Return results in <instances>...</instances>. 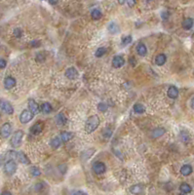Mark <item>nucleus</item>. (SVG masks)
Listing matches in <instances>:
<instances>
[{
  "mask_svg": "<svg viewBox=\"0 0 194 195\" xmlns=\"http://www.w3.org/2000/svg\"><path fill=\"white\" fill-rule=\"evenodd\" d=\"M141 190H142V186H141V184H136V186H133L131 188H130L131 193H134V194L139 193V192H141Z\"/></svg>",
  "mask_w": 194,
  "mask_h": 195,
  "instance_id": "27",
  "label": "nucleus"
},
{
  "mask_svg": "<svg viewBox=\"0 0 194 195\" xmlns=\"http://www.w3.org/2000/svg\"><path fill=\"white\" fill-rule=\"evenodd\" d=\"M137 52L139 56H146L147 53V49L143 43H139L137 47Z\"/></svg>",
  "mask_w": 194,
  "mask_h": 195,
  "instance_id": "17",
  "label": "nucleus"
},
{
  "mask_svg": "<svg viewBox=\"0 0 194 195\" xmlns=\"http://www.w3.org/2000/svg\"><path fill=\"white\" fill-rule=\"evenodd\" d=\"M166 60H167V58H166V56L164 55V54H159V55L157 56V57H156V59H155L156 65H163L164 63H166Z\"/></svg>",
  "mask_w": 194,
  "mask_h": 195,
  "instance_id": "22",
  "label": "nucleus"
},
{
  "mask_svg": "<svg viewBox=\"0 0 194 195\" xmlns=\"http://www.w3.org/2000/svg\"><path fill=\"white\" fill-rule=\"evenodd\" d=\"M15 85H16V80H15V78L11 77V76L6 77V79L4 80V86L6 89H12L13 87H15Z\"/></svg>",
  "mask_w": 194,
  "mask_h": 195,
  "instance_id": "13",
  "label": "nucleus"
},
{
  "mask_svg": "<svg viewBox=\"0 0 194 195\" xmlns=\"http://www.w3.org/2000/svg\"><path fill=\"white\" fill-rule=\"evenodd\" d=\"M100 125V119L97 115H92L88 118L87 122H86L85 125V131L87 134H91L93 133L94 131L99 127Z\"/></svg>",
  "mask_w": 194,
  "mask_h": 195,
  "instance_id": "1",
  "label": "nucleus"
},
{
  "mask_svg": "<svg viewBox=\"0 0 194 195\" xmlns=\"http://www.w3.org/2000/svg\"><path fill=\"white\" fill-rule=\"evenodd\" d=\"M58 1L59 0H49V3L52 4V5H55V4L58 3Z\"/></svg>",
  "mask_w": 194,
  "mask_h": 195,
  "instance_id": "41",
  "label": "nucleus"
},
{
  "mask_svg": "<svg viewBox=\"0 0 194 195\" xmlns=\"http://www.w3.org/2000/svg\"><path fill=\"white\" fill-rule=\"evenodd\" d=\"M193 24H194L193 19L187 18L183 22V29H185V30H189L190 28H192Z\"/></svg>",
  "mask_w": 194,
  "mask_h": 195,
  "instance_id": "15",
  "label": "nucleus"
},
{
  "mask_svg": "<svg viewBox=\"0 0 194 195\" xmlns=\"http://www.w3.org/2000/svg\"><path fill=\"white\" fill-rule=\"evenodd\" d=\"M28 108H29V110L33 113V114H37V113H39V111H40V109H39V105L34 102L33 100L28 101Z\"/></svg>",
  "mask_w": 194,
  "mask_h": 195,
  "instance_id": "12",
  "label": "nucleus"
},
{
  "mask_svg": "<svg viewBox=\"0 0 194 195\" xmlns=\"http://www.w3.org/2000/svg\"><path fill=\"white\" fill-rule=\"evenodd\" d=\"M144 110H146V108L141 103H136L134 105V111L136 113H143Z\"/></svg>",
  "mask_w": 194,
  "mask_h": 195,
  "instance_id": "28",
  "label": "nucleus"
},
{
  "mask_svg": "<svg viewBox=\"0 0 194 195\" xmlns=\"http://www.w3.org/2000/svg\"><path fill=\"white\" fill-rule=\"evenodd\" d=\"M73 194H86V193L83 191H76V192H73Z\"/></svg>",
  "mask_w": 194,
  "mask_h": 195,
  "instance_id": "42",
  "label": "nucleus"
},
{
  "mask_svg": "<svg viewBox=\"0 0 194 195\" xmlns=\"http://www.w3.org/2000/svg\"><path fill=\"white\" fill-rule=\"evenodd\" d=\"M91 17L93 18V20H100L102 18V12L98 9L93 10L92 13H91Z\"/></svg>",
  "mask_w": 194,
  "mask_h": 195,
  "instance_id": "29",
  "label": "nucleus"
},
{
  "mask_svg": "<svg viewBox=\"0 0 194 195\" xmlns=\"http://www.w3.org/2000/svg\"><path fill=\"white\" fill-rule=\"evenodd\" d=\"M105 53H106V49H105L104 47H100V48L96 51V57H97V58H100V57L104 56Z\"/></svg>",
  "mask_w": 194,
  "mask_h": 195,
  "instance_id": "30",
  "label": "nucleus"
},
{
  "mask_svg": "<svg viewBox=\"0 0 194 195\" xmlns=\"http://www.w3.org/2000/svg\"><path fill=\"white\" fill-rule=\"evenodd\" d=\"M14 35L16 36L17 38L22 37V35H23V31H22V29L21 28H15L14 29Z\"/></svg>",
  "mask_w": 194,
  "mask_h": 195,
  "instance_id": "33",
  "label": "nucleus"
},
{
  "mask_svg": "<svg viewBox=\"0 0 194 195\" xmlns=\"http://www.w3.org/2000/svg\"><path fill=\"white\" fill-rule=\"evenodd\" d=\"M147 1H150V0H147Z\"/></svg>",
  "mask_w": 194,
  "mask_h": 195,
  "instance_id": "47",
  "label": "nucleus"
},
{
  "mask_svg": "<svg viewBox=\"0 0 194 195\" xmlns=\"http://www.w3.org/2000/svg\"><path fill=\"white\" fill-rule=\"evenodd\" d=\"M6 61L3 60V59H0V69H3V68L6 67Z\"/></svg>",
  "mask_w": 194,
  "mask_h": 195,
  "instance_id": "35",
  "label": "nucleus"
},
{
  "mask_svg": "<svg viewBox=\"0 0 194 195\" xmlns=\"http://www.w3.org/2000/svg\"><path fill=\"white\" fill-rule=\"evenodd\" d=\"M164 134H165V129H163V128H157V129H155L152 132V138L156 139V138L163 136Z\"/></svg>",
  "mask_w": 194,
  "mask_h": 195,
  "instance_id": "23",
  "label": "nucleus"
},
{
  "mask_svg": "<svg viewBox=\"0 0 194 195\" xmlns=\"http://www.w3.org/2000/svg\"><path fill=\"white\" fill-rule=\"evenodd\" d=\"M192 173V167L190 165H183V167L181 168V174L183 176H189V175Z\"/></svg>",
  "mask_w": 194,
  "mask_h": 195,
  "instance_id": "16",
  "label": "nucleus"
},
{
  "mask_svg": "<svg viewBox=\"0 0 194 195\" xmlns=\"http://www.w3.org/2000/svg\"><path fill=\"white\" fill-rule=\"evenodd\" d=\"M43 127H44L43 122H37L30 128V132L33 135H39L43 131Z\"/></svg>",
  "mask_w": 194,
  "mask_h": 195,
  "instance_id": "10",
  "label": "nucleus"
},
{
  "mask_svg": "<svg viewBox=\"0 0 194 195\" xmlns=\"http://www.w3.org/2000/svg\"><path fill=\"white\" fill-rule=\"evenodd\" d=\"M30 45L32 46V47H38L39 45H40V42H39L38 40H33L30 43Z\"/></svg>",
  "mask_w": 194,
  "mask_h": 195,
  "instance_id": "38",
  "label": "nucleus"
},
{
  "mask_svg": "<svg viewBox=\"0 0 194 195\" xmlns=\"http://www.w3.org/2000/svg\"><path fill=\"white\" fill-rule=\"evenodd\" d=\"M126 2L129 5V7H134L136 4V0H126Z\"/></svg>",
  "mask_w": 194,
  "mask_h": 195,
  "instance_id": "37",
  "label": "nucleus"
},
{
  "mask_svg": "<svg viewBox=\"0 0 194 195\" xmlns=\"http://www.w3.org/2000/svg\"><path fill=\"white\" fill-rule=\"evenodd\" d=\"M193 72H194V71H193Z\"/></svg>",
  "mask_w": 194,
  "mask_h": 195,
  "instance_id": "48",
  "label": "nucleus"
},
{
  "mask_svg": "<svg viewBox=\"0 0 194 195\" xmlns=\"http://www.w3.org/2000/svg\"><path fill=\"white\" fill-rule=\"evenodd\" d=\"M169 14L168 12H163V13H162V19L163 20H167L168 19V17H169Z\"/></svg>",
  "mask_w": 194,
  "mask_h": 195,
  "instance_id": "39",
  "label": "nucleus"
},
{
  "mask_svg": "<svg viewBox=\"0 0 194 195\" xmlns=\"http://www.w3.org/2000/svg\"><path fill=\"white\" fill-rule=\"evenodd\" d=\"M1 161H2V159H1V158H0V163H1Z\"/></svg>",
  "mask_w": 194,
  "mask_h": 195,
  "instance_id": "46",
  "label": "nucleus"
},
{
  "mask_svg": "<svg viewBox=\"0 0 194 195\" xmlns=\"http://www.w3.org/2000/svg\"><path fill=\"white\" fill-rule=\"evenodd\" d=\"M167 94H168V96L171 99H176L179 96V90H178V88L175 87V86H171V87L168 89Z\"/></svg>",
  "mask_w": 194,
  "mask_h": 195,
  "instance_id": "14",
  "label": "nucleus"
},
{
  "mask_svg": "<svg viewBox=\"0 0 194 195\" xmlns=\"http://www.w3.org/2000/svg\"><path fill=\"white\" fill-rule=\"evenodd\" d=\"M73 138V134L71 132H63L61 135V139L63 142H66L68 140H70Z\"/></svg>",
  "mask_w": 194,
  "mask_h": 195,
  "instance_id": "19",
  "label": "nucleus"
},
{
  "mask_svg": "<svg viewBox=\"0 0 194 195\" xmlns=\"http://www.w3.org/2000/svg\"><path fill=\"white\" fill-rule=\"evenodd\" d=\"M17 159H18L19 162L22 163V164H24V165L30 164V160H29L28 158V156H26V155L22 151L17 152Z\"/></svg>",
  "mask_w": 194,
  "mask_h": 195,
  "instance_id": "11",
  "label": "nucleus"
},
{
  "mask_svg": "<svg viewBox=\"0 0 194 195\" xmlns=\"http://www.w3.org/2000/svg\"><path fill=\"white\" fill-rule=\"evenodd\" d=\"M132 42V36L129 35V36H126V37L123 38V40H122V44L123 45H128L129 43H131Z\"/></svg>",
  "mask_w": 194,
  "mask_h": 195,
  "instance_id": "34",
  "label": "nucleus"
},
{
  "mask_svg": "<svg viewBox=\"0 0 194 195\" xmlns=\"http://www.w3.org/2000/svg\"><path fill=\"white\" fill-rule=\"evenodd\" d=\"M62 139L61 138H54V139L51 140V146L53 147V148H59V147L61 146V144H62Z\"/></svg>",
  "mask_w": 194,
  "mask_h": 195,
  "instance_id": "20",
  "label": "nucleus"
},
{
  "mask_svg": "<svg viewBox=\"0 0 194 195\" xmlns=\"http://www.w3.org/2000/svg\"><path fill=\"white\" fill-rule=\"evenodd\" d=\"M0 108L7 114H12L14 112V108L11 105V103L6 101H0Z\"/></svg>",
  "mask_w": 194,
  "mask_h": 195,
  "instance_id": "6",
  "label": "nucleus"
},
{
  "mask_svg": "<svg viewBox=\"0 0 194 195\" xmlns=\"http://www.w3.org/2000/svg\"><path fill=\"white\" fill-rule=\"evenodd\" d=\"M125 63V60L123 57L121 56H115L112 60V65L115 68H120L121 66H123Z\"/></svg>",
  "mask_w": 194,
  "mask_h": 195,
  "instance_id": "9",
  "label": "nucleus"
},
{
  "mask_svg": "<svg viewBox=\"0 0 194 195\" xmlns=\"http://www.w3.org/2000/svg\"><path fill=\"white\" fill-rule=\"evenodd\" d=\"M2 194H11V192H9V191H4V192H2Z\"/></svg>",
  "mask_w": 194,
  "mask_h": 195,
  "instance_id": "45",
  "label": "nucleus"
},
{
  "mask_svg": "<svg viewBox=\"0 0 194 195\" xmlns=\"http://www.w3.org/2000/svg\"><path fill=\"white\" fill-rule=\"evenodd\" d=\"M56 121L59 125H65L66 123V118L63 115V113H59V114L56 116Z\"/></svg>",
  "mask_w": 194,
  "mask_h": 195,
  "instance_id": "25",
  "label": "nucleus"
},
{
  "mask_svg": "<svg viewBox=\"0 0 194 195\" xmlns=\"http://www.w3.org/2000/svg\"><path fill=\"white\" fill-rule=\"evenodd\" d=\"M33 116L34 114L30 110H24V111L21 113V115H20V121H21V123H23V124H26V123L30 122V121L32 120Z\"/></svg>",
  "mask_w": 194,
  "mask_h": 195,
  "instance_id": "4",
  "label": "nucleus"
},
{
  "mask_svg": "<svg viewBox=\"0 0 194 195\" xmlns=\"http://www.w3.org/2000/svg\"><path fill=\"white\" fill-rule=\"evenodd\" d=\"M107 108H108V107H107L106 103H100L99 105H98V109L100 110V111H106Z\"/></svg>",
  "mask_w": 194,
  "mask_h": 195,
  "instance_id": "32",
  "label": "nucleus"
},
{
  "mask_svg": "<svg viewBox=\"0 0 194 195\" xmlns=\"http://www.w3.org/2000/svg\"><path fill=\"white\" fill-rule=\"evenodd\" d=\"M191 107H192V109H194V98L191 100Z\"/></svg>",
  "mask_w": 194,
  "mask_h": 195,
  "instance_id": "43",
  "label": "nucleus"
},
{
  "mask_svg": "<svg viewBox=\"0 0 194 195\" xmlns=\"http://www.w3.org/2000/svg\"><path fill=\"white\" fill-rule=\"evenodd\" d=\"M11 132H12V126L10 123H5L1 127V129H0V135H1V137L4 138V139L8 138L10 134H11Z\"/></svg>",
  "mask_w": 194,
  "mask_h": 195,
  "instance_id": "5",
  "label": "nucleus"
},
{
  "mask_svg": "<svg viewBox=\"0 0 194 195\" xmlns=\"http://www.w3.org/2000/svg\"><path fill=\"white\" fill-rule=\"evenodd\" d=\"M65 76L68 79H71V80H74V79H77L78 76H79V73H78L77 69L75 67H68L67 69L65 70Z\"/></svg>",
  "mask_w": 194,
  "mask_h": 195,
  "instance_id": "7",
  "label": "nucleus"
},
{
  "mask_svg": "<svg viewBox=\"0 0 194 195\" xmlns=\"http://www.w3.org/2000/svg\"><path fill=\"white\" fill-rule=\"evenodd\" d=\"M108 30H109L110 33L115 34V33L119 32V26H117L115 23H110L108 24Z\"/></svg>",
  "mask_w": 194,
  "mask_h": 195,
  "instance_id": "26",
  "label": "nucleus"
},
{
  "mask_svg": "<svg viewBox=\"0 0 194 195\" xmlns=\"http://www.w3.org/2000/svg\"><path fill=\"white\" fill-rule=\"evenodd\" d=\"M180 190H181V193H183V194L190 193L191 186L188 184H181V186H180Z\"/></svg>",
  "mask_w": 194,
  "mask_h": 195,
  "instance_id": "24",
  "label": "nucleus"
},
{
  "mask_svg": "<svg viewBox=\"0 0 194 195\" xmlns=\"http://www.w3.org/2000/svg\"><path fill=\"white\" fill-rule=\"evenodd\" d=\"M125 1H126V0H118V2H119V3L121 4V5H122V4H124V3H125Z\"/></svg>",
  "mask_w": 194,
  "mask_h": 195,
  "instance_id": "44",
  "label": "nucleus"
},
{
  "mask_svg": "<svg viewBox=\"0 0 194 195\" xmlns=\"http://www.w3.org/2000/svg\"><path fill=\"white\" fill-rule=\"evenodd\" d=\"M94 153H95V149H93V148L87 149L86 151L83 152L82 155H81V159H82L83 161H85V160H88Z\"/></svg>",
  "mask_w": 194,
  "mask_h": 195,
  "instance_id": "18",
  "label": "nucleus"
},
{
  "mask_svg": "<svg viewBox=\"0 0 194 195\" xmlns=\"http://www.w3.org/2000/svg\"><path fill=\"white\" fill-rule=\"evenodd\" d=\"M44 59H45V56H43L42 53L37 54V57H36V61H43Z\"/></svg>",
  "mask_w": 194,
  "mask_h": 195,
  "instance_id": "36",
  "label": "nucleus"
},
{
  "mask_svg": "<svg viewBox=\"0 0 194 195\" xmlns=\"http://www.w3.org/2000/svg\"><path fill=\"white\" fill-rule=\"evenodd\" d=\"M30 173H31V175H32L33 177H38V176H40V174H41L40 170H39L37 167H32V168H31Z\"/></svg>",
  "mask_w": 194,
  "mask_h": 195,
  "instance_id": "31",
  "label": "nucleus"
},
{
  "mask_svg": "<svg viewBox=\"0 0 194 195\" xmlns=\"http://www.w3.org/2000/svg\"><path fill=\"white\" fill-rule=\"evenodd\" d=\"M23 137H24V131L22 130L17 131V132H15L13 136H12L11 140H10V144H11V145L13 147L17 148V147H19L20 145H21Z\"/></svg>",
  "mask_w": 194,
  "mask_h": 195,
  "instance_id": "2",
  "label": "nucleus"
},
{
  "mask_svg": "<svg viewBox=\"0 0 194 195\" xmlns=\"http://www.w3.org/2000/svg\"><path fill=\"white\" fill-rule=\"evenodd\" d=\"M129 61H130V63H131V65H132L133 66H134V65H136V60H135L134 58H130Z\"/></svg>",
  "mask_w": 194,
  "mask_h": 195,
  "instance_id": "40",
  "label": "nucleus"
},
{
  "mask_svg": "<svg viewBox=\"0 0 194 195\" xmlns=\"http://www.w3.org/2000/svg\"><path fill=\"white\" fill-rule=\"evenodd\" d=\"M17 170V164L13 159H10L9 161H7L4 165V172L6 173L9 176H12L16 173Z\"/></svg>",
  "mask_w": 194,
  "mask_h": 195,
  "instance_id": "3",
  "label": "nucleus"
},
{
  "mask_svg": "<svg viewBox=\"0 0 194 195\" xmlns=\"http://www.w3.org/2000/svg\"><path fill=\"white\" fill-rule=\"evenodd\" d=\"M41 110H42V112H44L45 114H48V113H50L53 110V107L49 103H42V105H41Z\"/></svg>",
  "mask_w": 194,
  "mask_h": 195,
  "instance_id": "21",
  "label": "nucleus"
},
{
  "mask_svg": "<svg viewBox=\"0 0 194 195\" xmlns=\"http://www.w3.org/2000/svg\"><path fill=\"white\" fill-rule=\"evenodd\" d=\"M105 170H106V168H105V165L102 162H96L93 165V171L98 175L104 174Z\"/></svg>",
  "mask_w": 194,
  "mask_h": 195,
  "instance_id": "8",
  "label": "nucleus"
}]
</instances>
